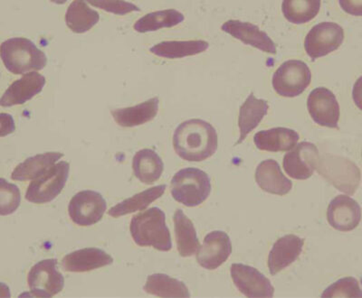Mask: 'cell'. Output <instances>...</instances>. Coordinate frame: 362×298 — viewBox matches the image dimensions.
<instances>
[{"label":"cell","instance_id":"cell-26","mask_svg":"<svg viewBox=\"0 0 362 298\" xmlns=\"http://www.w3.org/2000/svg\"><path fill=\"white\" fill-rule=\"evenodd\" d=\"M173 220L179 254L183 258L192 257L197 254L200 248V243L192 220L187 218L181 209L176 210Z\"/></svg>","mask_w":362,"mask_h":298},{"label":"cell","instance_id":"cell-19","mask_svg":"<svg viewBox=\"0 0 362 298\" xmlns=\"http://www.w3.org/2000/svg\"><path fill=\"white\" fill-rule=\"evenodd\" d=\"M113 263L111 255L97 248L78 249L67 254L62 261L64 270L83 273L106 267Z\"/></svg>","mask_w":362,"mask_h":298},{"label":"cell","instance_id":"cell-3","mask_svg":"<svg viewBox=\"0 0 362 298\" xmlns=\"http://www.w3.org/2000/svg\"><path fill=\"white\" fill-rule=\"evenodd\" d=\"M1 59L6 70L14 74L37 72L47 64L43 51L24 37H13L1 44Z\"/></svg>","mask_w":362,"mask_h":298},{"label":"cell","instance_id":"cell-18","mask_svg":"<svg viewBox=\"0 0 362 298\" xmlns=\"http://www.w3.org/2000/svg\"><path fill=\"white\" fill-rule=\"evenodd\" d=\"M222 31L238 39L245 44L251 45L264 53L276 54V45L268 37L266 32L261 31L257 25L249 22L229 20L222 25Z\"/></svg>","mask_w":362,"mask_h":298},{"label":"cell","instance_id":"cell-24","mask_svg":"<svg viewBox=\"0 0 362 298\" xmlns=\"http://www.w3.org/2000/svg\"><path fill=\"white\" fill-rule=\"evenodd\" d=\"M64 157L60 152H47V153L34 155L23 163L19 164L11 174L13 180L27 182L43 176L45 172L54 166V163Z\"/></svg>","mask_w":362,"mask_h":298},{"label":"cell","instance_id":"cell-22","mask_svg":"<svg viewBox=\"0 0 362 298\" xmlns=\"http://www.w3.org/2000/svg\"><path fill=\"white\" fill-rule=\"evenodd\" d=\"M298 133L286 128H274L268 131H258L255 135L254 142L262 151H290L299 141Z\"/></svg>","mask_w":362,"mask_h":298},{"label":"cell","instance_id":"cell-9","mask_svg":"<svg viewBox=\"0 0 362 298\" xmlns=\"http://www.w3.org/2000/svg\"><path fill=\"white\" fill-rule=\"evenodd\" d=\"M107 203L101 193L95 191H81L71 199L68 213L74 223L79 226H92L103 219Z\"/></svg>","mask_w":362,"mask_h":298},{"label":"cell","instance_id":"cell-14","mask_svg":"<svg viewBox=\"0 0 362 298\" xmlns=\"http://www.w3.org/2000/svg\"><path fill=\"white\" fill-rule=\"evenodd\" d=\"M319 154L318 148L315 144L302 142L284 155V169L293 179H308L315 173Z\"/></svg>","mask_w":362,"mask_h":298},{"label":"cell","instance_id":"cell-27","mask_svg":"<svg viewBox=\"0 0 362 298\" xmlns=\"http://www.w3.org/2000/svg\"><path fill=\"white\" fill-rule=\"evenodd\" d=\"M209 44L204 40L165 41L150 48L151 53L166 59H180L196 56L209 49Z\"/></svg>","mask_w":362,"mask_h":298},{"label":"cell","instance_id":"cell-6","mask_svg":"<svg viewBox=\"0 0 362 298\" xmlns=\"http://www.w3.org/2000/svg\"><path fill=\"white\" fill-rule=\"evenodd\" d=\"M69 172L70 164L66 161L54 165L43 176L32 181L25 193V199L37 205L52 202L66 186Z\"/></svg>","mask_w":362,"mask_h":298},{"label":"cell","instance_id":"cell-20","mask_svg":"<svg viewBox=\"0 0 362 298\" xmlns=\"http://www.w3.org/2000/svg\"><path fill=\"white\" fill-rule=\"evenodd\" d=\"M255 181L262 190L276 196H286L293 188L292 181L281 171L280 165L274 160L261 162L255 170Z\"/></svg>","mask_w":362,"mask_h":298},{"label":"cell","instance_id":"cell-15","mask_svg":"<svg viewBox=\"0 0 362 298\" xmlns=\"http://www.w3.org/2000/svg\"><path fill=\"white\" fill-rule=\"evenodd\" d=\"M327 220L329 225L337 231H354L361 222V206L350 196L341 194L329 203Z\"/></svg>","mask_w":362,"mask_h":298},{"label":"cell","instance_id":"cell-16","mask_svg":"<svg viewBox=\"0 0 362 298\" xmlns=\"http://www.w3.org/2000/svg\"><path fill=\"white\" fill-rule=\"evenodd\" d=\"M45 77L37 72L25 74L13 83L0 100L3 108H11L16 105H24L40 94L45 85Z\"/></svg>","mask_w":362,"mask_h":298},{"label":"cell","instance_id":"cell-31","mask_svg":"<svg viewBox=\"0 0 362 298\" xmlns=\"http://www.w3.org/2000/svg\"><path fill=\"white\" fill-rule=\"evenodd\" d=\"M185 19L182 13L176 9H166L150 13L138 19L134 25L138 33H148L161 28H171L182 23Z\"/></svg>","mask_w":362,"mask_h":298},{"label":"cell","instance_id":"cell-10","mask_svg":"<svg viewBox=\"0 0 362 298\" xmlns=\"http://www.w3.org/2000/svg\"><path fill=\"white\" fill-rule=\"evenodd\" d=\"M56 258L38 262L29 271L28 284L37 297H53L63 290L64 278L57 268Z\"/></svg>","mask_w":362,"mask_h":298},{"label":"cell","instance_id":"cell-1","mask_svg":"<svg viewBox=\"0 0 362 298\" xmlns=\"http://www.w3.org/2000/svg\"><path fill=\"white\" fill-rule=\"evenodd\" d=\"M173 147L177 155L189 162H202L218 150V137L210 123L189 119L177 126L173 134Z\"/></svg>","mask_w":362,"mask_h":298},{"label":"cell","instance_id":"cell-11","mask_svg":"<svg viewBox=\"0 0 362 298\" xmlns=\"http://www.w3.org/2000/svg\"><path fill=\"white\" fill-rule=\"evenodd\" d=\"M230 273L233 282L245 297L250 298H271L274 288L271 281L257 268L250 266L232 264Z\"/></svg>","mask_w":362,"mask_h":298},{"label":"cell","instance_id":"cell-21","mask_svg":"<svg viewBox=\"0 0 362 298\" xmlns=\"http://www.w3.org/2000/svg\"><path fill=\"white\" fill-rule=\"evenodd\" d=\"M158 97H154L134 107L113 109L111 113L115 122L121 127H138L154 119L158 114Z\"/></svg>","mask_w":362,"mask_h":298},{"label":"cell","instance_id":"cell-30","mask_svg":"<svg viewBox=\"0 0 362 298\" xmlns=\"http://www.w3.org/2000/svg\"><path fill=\"white\" fill-rule=\"evenodd\" d=\"M144 290L145 292L158 297H190L189 291L183 282L165 274L148 276Z\"/></svg>","mask_w":362,"mask_h":298},{"label":"cell","instance_id":"cell-7","mask_svg":"<svg viewBox=\"0 0 362 298\" xmlns=\"http://www.w3.org/2000/svg\"><path fill=\"white\" fill-rule=\"evenodd\" d=\"M312 81V73L303 61H284L274 73L273 88L278 95L294 98L308 88Z\"/></svg>","mask_w":362,"mask_h":298},{"label":"cell","instance_id":"cell-29","mask_svg":"<svg viewBox=\"0 0 362 298\" xmlns=\"http://www.w3.org/2000/svg\"><path fill=\"white\" fill-rule=\"evenodd\" d=\"M100 20L99 13L82 0H76L68 6L66 23L74 33L83 34L90 30Z\"/></svg>","mask_w":362,"mask_h":298},{"label":"cell","instance_id":"cell-35","mask_svg":"<svg viewBox=\"0 0 362 298\" xmlns=\"http://www.w3.org/2000/svg\"><path fill=\"white\" fill-rule=\"evenodd\" d=\"M89 4H92L95 8L103 9L108 13H112L115 15L124 16L130 14L132 12L140 11L141 9L137 6L130 2L126 1H89Z\"/></svg>","mask_w":362,"mask_h":298},{"label":"cell","instance_id":"cell-5","mask_svg":"<svg viewBox=\"0 0 362 298\" xmlns=\"http://www.w3.org/2000/svg\"><path fill=\"white\" fill-rule=\"evenodd\" d=\"M315 170L329 184L348 196H354L360 186V168L347 158L331 154H319Z\"/></svg>","mask_w":362,"mask_h":298},{"label":"cell","instance_id":"cell-23","mask_svg":"<svg viewBox=\"0 0 362 298\" xmlns=\"http://www.w3.org/2000/svg\"><path fill=\"white\" fill-rule=\"evenodd\" d=\"M268 109L269 106L267 100L255 98L253 93L249 94L239 111L238 127L240 129V138L235 145L241 144L249 133L257 128L267 116Z\"/></svg>","mask_w":362,"mask_h":298},{"label":"cell","instance_id":"cell-4","mask_svg":"<svg viewBox=\"0 0 362 298\" xmlns=\"http://www.w3.org/2000/svg\"><path fill=\"white\" fill-rule=\"evenodd\" d=\"M170 193L174 200L181 205L199 206L211 193V180L206 172L199 168H184L171 179Z\"/></svg>","mask_w":362,"mask_h":298},{"label":"cell","instance_id":"cell-36","mask_svg":"<svg viewBox=\"0 0 362 298\" xmlns=\"http://www.w3.org/2000/svg\"><path fill=\"white\" fill-rule=\"evenodd\" d=\"M0 119H1V132H0V136H1V138H4L6 136L11 134V133L15 131V122L11 115L5 114V113L0 114Z\"/></svg>","mask_w":362,"mask_h":298},{"label":"cell","instance_id":"cell-32","mask_svg":"<svg viewBox=\"0 0 362 298\" xmlns=\"http://www.w3.org/2000/svg\"><path fill=\"white\" fill-rule=\"evenodd\" d=\"M320 8L319 0H286L282 3L284 18L296 25L312 21L318 15Z\"/></svg>","mask_w":362,"mask_h":298},{"label":"cell","instance_id":"cell-34","mask_svg":"<svg viewBox=\"0 0 362 298\" xmlns=\"http://www.w3.org/2000/svg\"><path fill=\"white\" fill-rule=\"evenodd\" d=\"M322 297H362V291L356 278H344L326 288Z\"/></svg>","mask_w":362,"mask_h":298},{"label":"cell","instance_id":"cell-2","mask_svg":"<svg viewBox=\"0 0 362 298\" xmlns=\"http://www.w3.org/2000/svg\"><path fill=\"white\" fill-rule=\"evenodd\" d=\"M130 232L136 244L141 247H153L160 251H170L173 249L166 215L158 207L132 217Z\"/></svg>","mask_w":362,"mask_h":298},{"label":"cell","instance_id":"cell-25","mask_svg":"<svg viewBox=\"0 0 362 298\" xmlns=\"http://www.w3.org/2000/svg\"><path fill=\"white\" fill-rule=\"evenodd\" d=\"M135 177L141 183L153 184L160 179L164 171L163 160L156 152L150 148L141 149L132 160Z\"/></svg>","mask_w":362,"mask_h":298},{"label":"cell","instance_id":"cell-12","mask_svg":"<svg viewBox=\"0 0 362 298\" xmlns=\"http://www.w3.org/2000/svg\"><path fill=\"white\" fill-rule=\"evenodd\" d=\"M307 109L313 121L322 127L339 129V105L329 89L319 87L309 94Z\"/></svg>","mask_w":362,"mask_h":298},{"label":"cell","instance_id":"cell-13","mask_svg":"<svg viewBox=\"0 0 362 298\" xmlns=\"http://www.w3.org/2000/svg\"><path fill=\"white\" fill-rule=\"evenodd\" d=\"M232 254V243L228 233L214 231L204 239L197 252V261L202 268L214 270L224 264Z\"/></svg>","mask_w":362,"mask_h":298},{"label":"cell","instance_id":"cell-28","mask_svg":"<svg viewBox=\"0 0 362 298\" xmlns=\"http://www.w3.org/2000/svg\"><path fill=\"white\" fill-rule=\"evenodd\" d=\"M166 184H161L135 194L131 198L125 199L109 210L108 215L113 218L131 215L138 210L146 209L151 203L160 198L166 190Z\"/></svg>","mask_w":362,"mask_h":298},{"label":"cell","instance_id":"cell-8","mask_svg":"<svg viewBox=\"0 0 362 298\" xmlns=\"http://www.w3.org/2000/svg\"><path fill=\"white\" fill-rule=\"evenodd\" d=\"M344 40V30L341 25L334 22H322L315 25L307 34L305 49L315 61L337 50Z\"/></svg>","mask_w":362,"mask_h":298},{"label":"cell","instance_id":"cell-17","mask_svg":"<svg viewBox=\"0 0 362 298\" xmlns=\"http://www.w3.org/2000/svg\"><path fill=\"white\" fill-rule=\"evenodd\" d=\"M305 239L293 234L283 236L278 239L268 256V268L272 276H276L302 254Z\"/></svg>","mask_w":362,"mask_h":298},{"label":"cell","instance_id":"cell-33","mask_svg":"<svg viewBox=\"0 0 362 298\" xmlns=\"http://www.w3.org/2000/svg\"><path fill=\"white\" fill-rule=\"evenodd\" d=\"M21 203V193L19 188L6 181L0 179V215H11L18 209Z\"/></svg>","mask_w":362,"mask_h":298}]
</instances>
